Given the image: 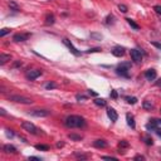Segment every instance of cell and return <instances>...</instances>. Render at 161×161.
<instances>
[{
  "instance_id": "cell-47",
  "label": "cell",
  "mask_w": 161,
  "mask_h": 161,
  "mask_svg": "<svg viewBox=\"0 0 161 161\" xmlns=\"http://www.w3.org/2000/svg\"><path fill=\"white\" fill-rule=\"evenodd\" d=\"M0 113H1L3 116H5V115H6V112H5V110H4V108H0Z\"/></svg>"
},
{
  "instance_id": "cell-20",
  "label": "cell",
  "mask_w": 161,
  "mask_h": 161,
  "mask_svg": "<svg viewBox=\"0 0 161 161\" xmlns=\"http://www.w3.org/2000/svg\"><path fill=\"white\" fill-rule=\"evenodd\" d=\"M94 102V105H97V106H101V107H105L106 106V101L103 100V98H96L93 101Z\"/></svg>"
},
{
  "instance_id": "cell-29",
  "label": "cell",
  "mask_w": 161,
  "mask_h": 161,
  "mask_svg": "<svg viewBox=\"0 0 161 161\" xmlns=\"http://www.w3.org/2000/svg\"><path fill=\"white\" fill-rule=\"evenodd\" d=\"M91 38H94L97 40H101L102 39V35L101 34H97V33H91Z\"/></svg>"
},
{
  "instance_id": "cell-30",
  "label": "cell",
  "mask_w": 161,
  "mask_h": 161,
  "mask_svg": "<svg viewBox=\"0 0 161 161\" xmlns=\"http://www.w3.org/2000/svg\"><path fill=\"white\" fill-rule=\"evenodd\" d=\"M118 9H120V11H122V13H127V6L124 5V4H120Z\"/></svg>"
},
{
  "instance_id": "cell-44",
  "label": "cell",
  "mask_w": 161,
  "mask_h": 161,
  "mask_svg": "<svg viewBox=\"0 0 161 161\" xmlns=\"http://www.w3.org/2000/svg\"><path fill=\"white\" fill-rule=\"evenodd\" d=\"M135 160H145V157L141 156V155H137L136 157H135Z\"/></svg>"
},
{
  "instance_id": "cell-16",
  "label": "cell",
  "mask_w": 161,
  "mask_h": 161,
  "mask_svg": "<svg viewBox=\"0 0 161 161\" xmlns=\"http://www.w3.org/2000/svg\"><path fill=\"white\" fill-rule=\"evenodd\" d=\"M11 59V57L9 55V54H4V53H1V54H0V64H5L6 62L8 61H10Z\"/></svg>"
},
{
  "instance_id": "cell-11",
  "label": "cell",
  "mask_w": 161,
  "mask_h": 161,
  "mask_svg": "<svg viewBox=\"0 0 161 161\" xmlns=\"http://www.w3.org/2000/svg\"><path fill=\"white\" fill-rule=\"evenodd\" d=\"M107 116L110 117V120L111 121H117V118H118V115H117V112H116V110L115 108H108L107 110Z\"/></svg>"
},
{
  "instance_id": "cell-12",
  "label": "cell",
  "mask_w": 161,
  "mask_h": 161,
  "mask_svg": "<svg viewBox=\"0 0 161 161\" xmlns=\"http://www.w3.org/2000/svg\"><path fill=\"white\" fill-rule=\"evenodd\" d=\"M111 52L115 57H124L125 55V48H122V47H115Z\"/></svg>"
},
{
  "instance_id": "cell-2",
  "label": "cell",
  "mask_w": 161,
  "mask_h": 161,
  "mask_svg": "<svg viewBox=\"0 0 161 161\" xmlns=\"http://www.w3.org/2000/svg\"><path fill=\"white\" fill-rule=\"evenodd\" d=\"M130 67H131L130 63H122V64H120L117 67V69H116V73H117L118 75H121V77L128 78L130 77V73H128Z\"/></svg>"
},
{
  "instance_id": "cell-46",
  "label": "cell",
  "mask_w": 161,
  "mask_h": 161,
  "mask_svg": "<svg viewBox=\"0 0 161 161\" xmlns=\"http://www.w3.org/2000/svg\"><path fill=\"white\" fill-rule=\"evenodd\" d=\"M21 65V62H15L14 63V67H20Z\"/></svg>"
},
{
  "instance_id": "cell-35",
  "label": "cell",
  "mask_w": 161,
  "mask_h": 161,
  "mask_svg": "<svg viewBox=\"0 0 161 161\" xmlns=\"http://www.w3.org/2000/svg\"><path fill=\"white\" fill-rule=\"evenodd\" d=\"M154 10H155L157 14L161 15V6H160V5H155V6H154Z\"/></svg>"
},
{
  "instance_id": "cell-21",
  "label": "cell",
  "mask_w": 161,
  "mask_h": 161,
  "mask_svg": "<svg viewBox=\"0 0 161 161\" xmlns=\"http://www.w3.org/2000/svg\"><path fill=\"white\" fill-rule=\"evenodd\" d=\"M126 20H127V23H128V24H130V25H131V27H132V28H134V29H136V30H137V29H140V27H138V24H136V23H135V21H134V20H132V19H131V18H127V19H126Z\"/></svg>"
},
{
  "instance_id": "cell-32",
  "label": "cell",
  "mask_w": 161,
  "mask_h": 161,
  "mask_svg": "<svg viewBox=\"0 0 161 161\" xmlns=\"http://www.w3.org/2000/svg\"><path fill=\"white\" fill-rule=\"evenodd\" d=\"M113 23V15H108L106 19V24H112Z\"/></svg>"
},
{
  "instance_id": "cell-10",
  "label": "cell",
  "mask_w": 161,
  "mask_h": 161,
  "mask_svg": "<svg viewBox=\"0 0 161 161\" xmlns=\"http://www.w3.org/2000/svg\"><path fill=\"white\" fill-rule=\"evenodd\" d=\"M156 71L155 69H147L146 72H145V78H146L147 81H154L156 78Z\"/></svg>"
},
{
  "instance_id": "cell-7",
  "label": "cell",
  "mask_w": 161,
  "mask_h": 161,
  "mask_svg": "<svg viewBox=\"0 0 161 161\" xmlns=\"http://www.w3.org/2000/svg\"><path fill=\"white\" fill-rule=\"evenodd\" d=\"M42 75V71H38V69H30V71L27 72V78L30 81H34L37 79L38 77Z\"/></svg>"
},
{
  "instance_id": "cell-3",
  "label": "cell",
  "mask_w": 161,
  "mask_h": 161,
  "mask_svg": "<svg viewBox=\"0 0 161 161\" xmlns=\"http://www.w3.org/2000/svg\"><path fill=\"white\" fill-rule=\"evenodd\" d=\"M9 100L13 101V102H17V103H24V105H31L33 101L28 97H24V96H19V94H14V96H10Z\"/></svg>"
},
{
  "instance_id": "cell-49",
  "label": "cell",
  "mask_w": 161,
  "mask_h": 161,
  "mask_svg": "<svg viewBox=\"0 0 161 161\" xmlns=\"http://www.w3.org/2000/svg\"><path fill=\"white\" fill-rule=\"evenodd\" d=\"M63 145H64V144H63V142H59L58 145H57V146H58V147H62V146H63Z\"/></svg>"
},
{
  "instance_id": "cell-5",
  "label": "cell",
  "mask_w": 161,
  "mask_h": 161,
  "mask_svg": "<svg viewBox=\"0 0 161 161\" xmlns=\"http://www.w3.org/2000/svg\"><path fill=\"white\" fill-rule=\"evenodd\" d=\"M63 43H64V45L67 47V48L71 50V53L73 55H75V57H79L81 55V52L79 50H78L77 48H75V47L73 45V44H72V42L69 39H67V38H64V39H63Z\"/></svg>"
},
{
  "instance_id": "cell-13",
  "label": "cell",
  "mask_w": 161,
  "mask_h": 161,
  "mask_svg": "<svg viewBox=\"0 0 161 161\" xmlns=\"http://www.w3.org/2000/svg\"><path fill=\"white\" fill-rule=\"evenodd\" d=\"M93 146L97 147V149H106V147H107V142L105 140H96L93 142Z\"/></svg>"
},
{
  "instance_id": "cell-51",
  "label": "cell",
  "mask_w": 161,
  "mask_h": 161,
  "mask_svg": "<svg viewBox=\"0 0 161 161\" xmlns=\"http://www.w3.org/2000/svg\"><path fill=\"white\" fill-rule=\"evenodd\" d=\"M160 111H161V110H160Z\"/></svg>"
},
{
  "instance_id": "cell-28",
  "label": "cell",
  "mask_w": 161,
  "mask_h": 161,
  "mask_svg": "<svg viewBox=\"0 0 161 161\" xmlns=\"http://www.w3.org/2000/svg\"><path fill=\"white\" fill-rule=\"evenodd\" d=\"M47 88V90H52V88H55V83H53V82H48V83H45V86H44Z\"/></svg>"
},
{
  "instance_id": "cell-4",
  "label": "cell",
  "mask_w": 161,
  "mask_h": 161,
  "mask_svg": "<svg viewBox=\"0 0 161 161\" xmlns=\"http://www.w3.org/2000/svg\"><path fill=\"white\" fill-rule=\"evenodd\" d=\"M21 127L24 128L27 132H29V134H31V135H35V134H38V128H37V126L35 125H33L31 122H29V121H24V122H21Z\"/></svg>"
},
{
  "instance_id": "cell-41",
  "label": "cell",
  "mask_w": 161,
  "mask_h": 161,
  "mask_svg": "<svg viewBox=\"0 0 161 161\" xmlns=\"http://www.w3.org/2000/svg\"><path fill=\"white\" fill-rule=\"evenodd\" d=\"M151 44H152V45H155L156 48L161 49V44H160V43H157V42H151Z\"/></svg>"
},
{
  "instance_id": "cell-8",
  "label": "cell",
  "mask_w": 161,
  "mask_h": 161,
  "mask_svg": "<svg viewBox=\"0 0 161 161\" xmlns=\"http://www.w3.org/2000/svg\"><path fill=\"white\" fill-rule=\"evenodd\" d=\"M29 37H30L29 33H18V34H14L13 40L14 42H25V40H28Z\"/></svg>"
},
{
  "instance_id": "cell-9",
  "label": "cell",
  "mask_w": 161,
  "mask_h": 161,
  "mask_svg": "<svg viewBox=\"0 0 161 161\" xmlns=\"http://www.w3.org/2000/svg\"><path fill=\"white\" fill-rule=\"evenodd\" d=\"M131 58L134 59L136 63H140L142 61V55H141V52L138 49H132L131 50Z\"/></svg>"
},
{
  "instance_id": "cell-6",
  "label": "cell",
  "mask_w": 161,
  "mask_h": 161,
  "mask_svg": "<svg viewBox=\"0 0 161 161\" xmlns=\"http://www.w3.org/2000/svg\"><path fill=\"white\" fill-rule=\"evenodd\" d=\"M50 111L48 110H31L29 112V115L34 116V117H47V116H49Z\"/></svg>"
},
{
  "instance_id": "cell-34",
  "label": "cell",
  "mask_w": 161,
  "mask_h": 161,
  "mask_svg": "<svg viewBox=\"0 0 161 161\" xmlns=\"http://www.w3.org/2000/svg\"><path fill=\"white\" fill-rule=\"evenodd\" d=\"M101 50V48H91V49H88V50H86L87 53H96V52H100Z\"/></svg>"
},
{
  "instance_id": "cell-26",
  "label": "cell",
  "mask_w": 161,
  "mask_h": 161,
  "mask_svg": "<svg viewBox=\"0 0 161 161\" xmlns=\"http://www.w3.org/2000/svg\"><path fill=\"white\" fill-rule=\"evenodd\" d=\"M9 6H10V9H13V10H15V11H19V6L15 4L14 1H10L9 3Z\"/></svg>"
},
{
  "instance_id": "cell-19",
  "label": "cell",
  "mask_w": 161,
  "mask_h": 161,
  "mask_svg": "<svg viewBox=\"0 0 161 161\" xmlns=\"http://www.w3.org/2000/svg\"><path fill=\"white\" fill-rule=\"evenodd\" d=\"M156 125H157L156 122L151 121L150 124H147V125H146V128H147V130H149V131H155L156 128H157V126H156Z\"/></svg>"
},
{
  "instance_id": "cell-15",
  "label": "cell",
  "mask_w": 161,
  "mask_h": 161,
  "mask_svg": "<svg viewBox=\"0 0 161 161\" xmlns=\"http://www.w3.org/2000/svg\"><path fill=\"white\" fill-rule=\"evenodd\" d=\"M126 120H127V125L130 126L131 128H135V127H136V124H135V118H134V116H132V115L127 113V115H126Z\"/></svg>"
},
{
  "instance_id": "cell-36",
  "label": "cell",
  "mask_w": 161,
  "mask_h": 161,
  "mask_svg": "<svg viewBox=\"0 0 161 161\" xmlns=\"http://www.w3.org/2000/svg\"><path fill=\"white\" fill-rule=\"evenodd\" d=\"M111 97H112V98H117V97H118V94H117V91L112 90V91H111Z\"/></svg>"
},
{
  "instance_id": "cell-22",
  "label": "cell",
  "mask_w": 161,
  "mask_h": 161,
  "mask_svg": "<svg viewBox=\"0 0 161 161\" xmlns=\"http://www.w3.org/2000/svg\"><path fill=\"white\" fill-rule=\"evenodd\" d=\"M68 137L71 138V140H73V141H81L82 140V137L79 136V135H75V134H69Z\"/></svg>"
},
{
  "instance_id": "cell-48",
  "label": "cell",
  "mask_w": 161,
  "mask_h": 161,
  "mask_svg": "<svg viewBox=\"0 0 161 161\" xmlns=\"http://www.w3.org/2000/svg\"><path fill=\"white\" fill-rule=\"evenodd\" d=\"M156 84H157V87H160V88H161V79L157 81V82H156Z\"/></svg>"
},
{
  "instance_id": "cell-42",
  "label": "cell",
  "mask_w": 161,
  "mask_h": 161,
  "mask_svg": "<svg viewBox=\"0 0 161 161\" xmlns=\"http://www.w3.org/2000/svg\"><path fill=\"white\" fill-rule=\"evenodd\" d=\"M155 132H156V135H157V136H159V137H161V128H159V127H157L156 130H155Z\"/></svg>"
},
{
  "instance_id": "cell-40",
  "label": "cell",
  "mask_w": 161,
  "mask_h": 161,
  "mask_svg": "<svg viewBox=\"0 0 161 161\" xmlns=\"http://www.w3.org/2000/svg\"><path fill=\"white\" fill-rule=\"evenodd\" d=\"M102 159H103V160H117L116 157H113V156H103Z\"/></svg>"
},
{
  "instance_id": "cell-18",
  "label": "cell",
  "mask_w": 161,
  "mask_h": 161,
  "mask_svg": "<svg viewBox=\"0 0 161 161\" xmlns=\"http://www.w3.org/2000/svg\"><path fill=\"white\" fill-rule=\"evenodd\" d=\"M142 107H144V110H146V111H151V110L154 108V103L151 102V101H144Z\"/></svg>"
},
{
  "instance_id": "cell-38",
  "label": "cell",
  "mask_w": 161,
  "mask_h": 161,
  "mask_svg": "<svg viewBox=\"0 0 161 161\" xmlns=\"http://www.w3.org/2000/svg\"><path fill=\"white\" fill-rule=\"evenodd\" d=\"M88 93H90L91 96H93V97H97V96H98V93H97V92H94L93 90H88Z\"/></svg>"
},
{
  "instance_id": "cell-17",
  "label": "cell",
  "mask_w": 161,
  "mask_h": 161,
  "mask_svg": "<svg viewBox=\"0 0 161 161\" xmlns=\"http://www.w3.org/2000/svg\"><path fill=\"white\" fill-rule=\"evenodd\" d=\"M54 21H55L54 15H53V14H47V17H45V24H47V25L54 24Z\"/></svg>"
},
{
  "instance_id": "cell-27",
  "label": "cell",
  "mask_w": 161,
  "mask_h": 161,
  "mask_svg": "<svg viewBox=\"0 0 161 161\" xmlns=\"http://www.w3.org/2000/svg\"><path fill=\"white\" fill-rule=\"evenodd\" d=\"M9 33H10V29H9V28H4V29L0 30V37H4V35H6V34H9Z\"/></svg>"
},
{
  "instance_id": "cell-31",
  "label": "cell",
  "mask_w": 161,
  "mask_h": 161,
  "mask_svg": "<svg viewBox=\"0 0 161 161\" xmlns=\"http://www.w3.org/2000/svg\"><path fill=\"white\" fill-rule=\"evenodd\" d=\"M120 147H128V142L126 140L120 141Z\"/></svg>"
},
{
  "instance_id": "cell-23",
  "label": "cell",
  "mask_w": 161,
  "mask_h": 161,
  "mask_svg": "<svg viewBox=\"0 0 161 161\" xmlns=\"http://www.w3.org/2000/svg\"><path fill=\"white\" fill-rule=\"evenodd\" d=\"M35 149L37 150H42V151H48L49 146H47V145H35Z\"/></svg>"
},
{
  "instance_id": "cell-14",
  "label": "cell",
  "mask_w": 161,
  "mask_h": 161,
  "mask_svg": "<svg viewBox=\"0 0 161 161\" xmlns=\"http://www.w3.org/2000/svg\"><path fill=\"white\" fill-rule=\"evenodd\" d=\"M3 150H4V152H6V154H17V149H15V146H13V145H4Z\"/></svg>"
},
{
  "instance_id": "cell-37",
  "label": "cell",
  "mask_w": 161,
  "mask_h": 161,
  "mask_svg": "<svg viewBox=\"0 0 161 161\" xmlns=\"http://www.w3.org/2000/svg\"><path fill=\"white\" fill-rule=\"evenodd\" d=\"M78 101H81V100H87V96H83V94H77V97H75Z\"/></svg>"
},
{
  "instance_id": "cell-50",
  "label": "cell",
  "mask_w": 161,
  "mask_h": 161,
  "mask_svg": "<svg viewBox=\"0 0 161 161\" xmlns=\"http://www.w3.org/2000/svg\"><path fill=\"white\" fill-rule=\"evenodd\" d=\"M160 152H161V150H160Z\"/></svg>"
},
{
  "instance_id": "cell-45",
  "label": "cell",
  "mask_w": 161,
  "mask_h": 161,
  "mask_svg": "<svg viewBox=\"0 0 161 161\" xmlns=\"http://www.w3.org/2000/svg\"><path fill=\"white\" fill-rule=\"evenodd\" d=\"M151 121H154V122H156L157 125H161V120H156V118H154V120H151Z\"/></svg>"
},
{
  "instance_id": "cell-39",
  "label": "cell",
  "mask_w": 161,
  "mask_h": 161,
  "mask_svg": "<svg viewBox=\"0 0 161 161\" xmlns=\"http://www.w3.org/2000/svg\"><path fill=\"white\" fill-rule=\"evenodd\" d=\"M6 136H8V137H14V134H13V132L10 131V130H6Z\"/></svg>"
},
{
  "instance_id": "cell-25",
  "label": "cell",
  "mask_w": 161,
  "mask_h": 161,
  "mask_svg": "<svg viewBox=\"0 0 161 161\" xmlns=\"http://www.w3.org/2000/svg\"><path fill=\"white\" fill-rule=\"evenodd\" d=\"M144 141H145V144L149 145V146H152V145H154V140L151 137H149V136L144 137Z\"/></svg>"
},
{
  "instance_id": "cell-33",
  "label": "cell",
  "mask_w": 161,
  "mask_h": 161,
  "mask_svg": "<svg viewBox=\"0 0 161 161\" xmlns=\"http://www.w3.org/2000/svg\"><path fill=\"white\" fill-rule=\"evenodd\" d=\"M75 157L77 159H82V160H87V155H82V154H75Z\"/></svg>"
},
{
  "instance_id": "cell-43",
  "label": "cell",
  "mask_w": 161,
  "mask_h": 161,
  "mask_svg": "<svg viewBox=\"0 0 161 161\" xmlns=\"http://www.w3.org/2000/svg\"><path fill=\"white\" fill-rule=\"evenodd\" d=\"M29 160H38V161H40L42 159H40V157H37V156H29Z\"/></svg>"
},
{
  "instance_id": "cell-1",
  "label": "cell",
  "mask_w": 161,
  "mask_h": 161,
  "mask_svg": "<svg viewBox=\"0 0 161 161\" xmlns=\"http://www.w3.org/2000/svg\"><path fill=\"white\" fill-rule=\"evenodd\" d=\"M86 125V121H84L83 117H81V116H68L67 118H65V126L69 128H77V127H83V126Z\"/></svg>"
},
{
  "instance_id": "cell-24",
  "label": "cell",
  "mask_w": 161,
  "mask_h": 161,
  "mask_svg": "<svg viewBox=\"0 0 161 161\" xmlns=\"http://www.w3.org/2000/svg\"><path fill=\"white\" fill-rule=\"evenodd\" d=\"M126 101H127V103H130V105H135V103L137 102V98L136 97H126Z\"/></svg>"
}]
</instances>
